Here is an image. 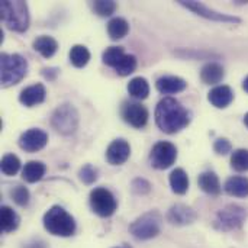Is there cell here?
Masks as SVG:
<instances>
[{
  "label": "cell",
  "mask_w": 248,
  "mask_h": 248,
  "mask_svg": "<svg viewBox=\"0 0 248 248\" xmlns=\"http://www.w3.org/2000/svg\"><path fill=\"white\" fill-rule=\"evenodd\" d=\"M155 124L166 134H177L190 124V112L174 97H164L155 108Z\"/></svg>",
  "instance_id": "6da1fadb"
},
{
  "label": "cell",
  "mask_w": 248,
  "mask_h": 248,
  "mask_svg": "<svg viewBox=\"0 0 248 248\" xmlns=\"http://www.w3.org/2000/svg\"><path fill=\"white\" fill-rule=\"evenodd\" d=\"M0 17L10 31L25 32L29 26V12L25 1H0Z\"/></svg>",
  "instance_id": "7a4b0ae2"
},
{
  "label": "cell",
  "mask_w": 248,
  "mask_h": 248,
  "mask_svg": "<svg viewBox=\"0 0 248 248\" xmlns=\"http://www.w3.org/2000/svg\"><path fill=\"white\" fill-rule=\"evenodd\" d=\"M44 228L55 237H71L76 232V221L64 208L52 206L44 215Z\"/></svg>",
  "instance_id": "3957f363"
},
{
  "label": "cell",
  "mask_w": 248,
  "mask_h": 248,
  "mask_svg": "<svg viewBox=\"0 0 248 248\" xmlns=\"http://www.w3.org/2000/svg\"><path fill=\"white\" fill-rule=\"evenodd\" d=\"M28 73V61L20 54L0 55V80L1 86L9 87L17 84Z\"/></svg>",
  "instance_id": "277c9868"
},
{
  "label": "cell",
  "mask_w": 248,
  "mask_h": 248,
  "mask_svg": "<svg viewBox=\"0 0 248 248\" xmlns=\"http://www.w3.org/2000/svg\"><path fill=\"white\" fill-rule=\"evenodd\" d=\"M163 218L157 211H150L137 218L129 225V232L140 241H147L157 237L161 231Z\"/></svg>",
  "instance_id": "5b68a950"
},
{
  "label": "cell",
  "mask_w": 248,
  "mask_h": 248,
  "mask_svg": "<svg viewBox=\"0 0 248 248\" xmlns=\"http://www.w3.org/2000/svg\"><path fill=\"white\" fill-rule=\"evenodd\" d=\"M247 209L240 206V205H235V203H231V205H227L224 209H221L217 217H215V221H214V227L219 231H235V230H240L246 219H247Z\"/></svg>",
  "instance_id": "8992f818"
},
{
  "label": "cell",
  "mask_w": 248,
  "mask_h": 248,
  "mask_svg": "<svg viewBox=\"0 0 248 248\" xmlns=\"http://www.w3.org/2000/svg\"><path fill=\"white\" fill-rule=\"evenodd\" d=\"M51 125L61 135L74 134L77 126H78V112H77V109L70 103H64L61 106H58L52 113Z\"/></svg>",
  "instance_id": "52a82bcc"
},
{
  "label": "cell",
  "mask_w": 248,
  "mask_h": 248,
  "mask_svg": "<svg viewBox=\"0 0 248 248\" xmlns=\"http://www.w3.org/2000/svg\"><path fill=\"white\" fill-rule=\"evenodd\" d=\"M90 206L102 218H109L116 212L118 203L115 196L105 187H96L90 192Z\"/></svg>",
  "instance_id": "ba28073f"
},
{
  "label": "cell",
  "mask_w": 248,
  "mask_h": 248,
  "mask_svg": "<svg viewBox=\"0 0 248 248\" xmlns=\"http://www.w3.org/2000/svg\"><path fill=\"white\" fill-rule=\"evenodd\" d=\"M177 160V148L169 141L157 142L150 154V163L157 170H166L171 167Z\"/></svg>",
  "instance_id": "9c48e42d"
},
{
  "label": "cell",
  "mask_w": 248,
  "mask_h": 248,
  "mask_svg": "<svg viewBox=\"0 0 248 248\" xmlns=\"http://www.w3.org/2000/svg\"><path fill=\"white\" fill-rule=\"evenodd\" d=\"M122 119L134 128H144L148 122V110L141 103L125 102L121 108Z\"/></svg>",
  "instance_id": "30bf717a"
},
{
  "label": "cell",
  "mask_w": 248,
  "mask_h": 248,
  "mask_svg": "<svg viewBox=\"0 0 248 248\" xmlns=\"http://www.w3.org/2000/svg\"><path fill=\"white\" fill-rule=\"evenodd\" d=\"M48 144V134L42 129L32 128L25 131L19 138V147L26 153H36Z\"/></svg>",
  "instance_id": "8fae6325"
},
{
  "label": "cell",
  "mask_w": 248,
  "mask_h": 248,
  "mask_svg": "<svg viewBox=\"0 0 248 248\" xmlns=\"http://www.w3.org/2000/svg\"><path fill=\"white\" fill-rule=\"evenodd\" d=\"M182 6L190 9L192 12H195L196 15L202 16V17H206V19H211V20H217V22H230V23H240L241 19L240 17H235V16H231V15H227V13H219L214 9H209L208 6L199 3V1H186V0H180L179 1Z\"/></svg>",
  "instance_id": "7c38bea8"
},
{
  "label": "cell",
  "mask_w": 248,
  "mask_h": 248,
  "mask_svg": "<svg viewBox=\"0 0 248 248\" xmlns=\"http://www.w3.org/2000/svg\"><path fill=\"white\" fill-rule=\"evenodd\" d=\"M198 215L196 212L183 203H176L170 208L169 214H167V221L171 225H177V227H185V225H190L196 221Z\"/></svg>",
  "instance_id": "4fadbf2b"
},
{
  "label": "cell",
  "mask_w": 248,
  "mask_h": 248,
  "mask_svg": "<svg viewBox=\"0 0 248 248\" xmlns=\"http://www.w3.org/2000/svg\"><path fill=\"white\" fill-rule=\"evenodd\" d=\"M131 155V147L125 140H115L106 150V160L112 166L124 164Z\"/></svg>",
  "instance_id": "5bb4252c"
},
{
  "label": "cell",
  "mask_w": 248,
  "mask_h": 248,
  "mask_svg": "<svg viewBox=\"0 0 248 248\" xmlns=\"http://www.w3.org/2000/svg\"><path fill=\"white\" fill-rule=\"evenodd\" d=\"M45 96H46L45 86L41 83H36V84H32L20 92L19 102L26 108H33V106L42 103L45 100Z\"/></svg>",
  "instance_id": "9a60e30c"
},
{
  "label": "cell",
  "mask_w": 248,
  "mask_h": 248,
  "mask_svg": "<svg viewBox=\"0 0 248 248\" xmlns=\"http://www.w3.org/2000/svg\"><path fill=\"white\" fill-rule=\"evenodd\" d=\"M155 87L163 94H174V93L183 92L187 87V83L186 80L177 76H164L157 80Z\"/></svg>",
  "instance_id": "2e32d148"
},
{
  "label": "cell",
  "mask_w": 248,
  "mask_h": 248,
  "mask_svg": "<svg viewBox=\"0 0 248 248\" xmlns=\"http://www.w3.org/2000/svg\"><path fill=\"white\" fill-rule=\"evenodd\" d=\"M208 100L218 109H224L227 106H230L234 100V92L230 86H217L214 87L209 94H208Z\"/></svg>",
  "instance_id": "e0dca14e"
},
{
  "label": "cell",
  "mask_w": 248,
  "mask_h": 248,
  "mask_svg": "<svg viewBox=\"0 0 248 248\" xmlns=\"http://www.w3.org/2000/svg\"><path fill=\"white\" fill-rule=\"evenodd\" d=\"M225 71L218 62H208L201 70V78L205 84H218L222 81Z\"/></svg>",
  "instance_id": "ac0fdd59"
},
{
  "label": "cell",
  "mask_w": 248,
  "mask_h": 248,
  "mask_svg": "<svg viewBox=\"0 0 248 248\" xmlns=\"http://www.w3.org/2000/svg\"><path fill=\"white\" fill-rule=\"evenodd\" d=\"M225 192L230 196L235 198H247L248 196V179L243 176H234L230 177L224 186Z\"/></svg>",
  "instance_id": "d6986e66"
},
{
  "label": "cell",
  "mask_w": 248,
  "mask_h": 248,
  "mask_svg": "<svg viewBox=\"0 0 248 248\" xmlns=\"http://www.w3.org/2000/svg\"><path fill=\"white\" fill-rule=\"evenodd\" d=\"M33 49L39 52L44 58H51L58 49V42L52 36L41 35L33 41Z\"/></svg>",
  "instance_id": "ffe728a7"
},
{
  "label": "cell",
  "mask_w": 248,
  "mask_h": 248,
  "mask_svg": "<svg viewBox=\"0 0 248 248\" xmlns=\"http://www.w3.org/2000/svg\"><path fill=\"white\" fill-rule=\"evenodd\" d=\"M198 183H199V187L208 193V195H212V196H217L221 193V183H219V179L218 176L214 173V171H205L199 176L198 179Z\"/></svg>",
  "instance_id": "44dd1931"
},
{
  "label": "cell",
  "mask_w": 248,
  "mask_h": 248,
  "mask_svg": "<svg viewBox=\"0 0 248 248\" xmlns=\"http://www.w3.org/2000/svg\"><path fill=\"white\" fill-rule=\"evenodd\" d=\"M45 171H46V167H45L44 163H41V161H29V163L25 164V167L22 170V177L28 183H36L45 176Z\"/></svg>",
  "instance_id": "7402d4cb"
},
{
  "label": "cell",
  "mask_w": 248,
  "mask_h": 248,
  "mask_svg": "<svg viewBox=\"0 0 248 248\" xmlns=\"http://www.w3.org/2000/svg\"><path fill=\"white\" fill-rule=\"evenodd\" d=\"M20 224L19 215L9 206H1L0 209V227L3 232H13Z\"/></svg>",
  "instance_id": "603a6c76"
},
{
  "label": "cell",
  "mask_w": 248,
  "mask_h": 248,
  "mask_svg": "<svg viewBox=\"0 0 248 248\" xmlns=\"http://www.w3.org/2000/svg\"><path fill=\"white\" fill-rule=\"evenodd\" d=\"M128 93L138 100H144L150 94V84L144 77H134L128 83Z\"/></svg>",
  "instance_id": "cb8c5ba5"
},
{
  "label": "cell",
  "mask_w": 248,
  "mask_h": 248,
  "mask_svg": "<svg viewBox=\"0 0 248 248\" xmlns=\"http://www.w3.org/2000/svg\"><path fill=\"white\" fill-rule=\"evenodd\" d=\"M170 186L171 190L177 195H185L189 189V177L183 169H176L170 174Z\"/></svg>",
  "instance_id": "d4e9b609"
},
{
  "label": "cell",
  "mask_w": 248,
  "mask_h": 248,
  "mask_svg": "<svg viewBox=\"0 0 248 248\" xmlns=\"http://www.w3.org/2000/svg\"><path fill=\"white\" fill-rule=\"evenodd\" d=\"M129 32V23L124 17H113L108 23V33L113 41L122 39Z\"/></svg>",
  "instance_id": "484cf974"
},
{
  "label": "cell",
  "mask_w": 248,
  "mask_h": 248,
  "mask_svg": "<svg viewBox=\"0 0 248 248\" xmlns=\"http://www.w3.org/2000/svg\"><path fill=\"white\" fill-rule=\"evenodd\" d=\"M90 60V52L84 45H74L70 49V61L74 67L81 68L84 67Z\"/></svg>",
  "instance_id": "4316f807"
},
{
  "label": "cell",
  "mask_w": 248,
  "mask_h": 248,
  "mask_svg": "<svg viewBox=\"0 0 248 248\" xmlns=\"http://www.w3.org/2000/svg\"><path fill=\"white\" fill-rule=\"evenodd\" d=\"M124 57H125V51H124L122 46H109V48L103 52L102 60H103V62H105L106 65L115 68Z\"/></svg>",
  "instance_id": "83f0119b"
},
{
  "label": "cell",
  "mask_w": 248,
  "mask_h": 248,
  "mask_svg": "<svg viewBox=\"0 0 248 248\" xmlns=\"http://www.w3.org/2000/svg\"><path fill=\"white\" fill-rule=\"evenodd\" d=\"M137 68V58L135 55L132 54H125V57L119 61V64L115 67V71L116 74L125 77V76H129L135 71Z\"/></svg>",
  "instance_id": "f1b7e54d"
},
{
  "label": "cell",
  "mask_w": 248,
  "mask_h": 248,
  "mask_svg": "<svg viewBox=\"0 0 248 248\" xmlns=\"http://www.w3.org/2000/svg\"><path fill=\"white\" fill-rule=\"evenodd\" d=\"M1 171L6 176H15L20 170V160L15 154H6L0 163Z\"/></svg>",
  "instance_id": "f546056e"
},
{
  "label": "cell",
  "mask_w": 248,
  "mask_h": 248,
  "mask_svg": "<svg viewBox=\"0 0 248 248\" xmlns=\"http://www.w3.org/2000/svg\"><path fill=\"white\" fill-rule=\"evenodd\" d=\"M231 166L237 171H247L248 170V150L240 148L235 150L231 155Z\"/></svg>",
  "instance_id": "4dcf8cb0"
},
{
  "label": "cell",
  "mask_w": 248,
  "mask_h": 248,
  "mask_svg": "<svg viewBox=\"0 0 248 248\" xmlns=\"http://www.w3.org/2000/svg\"><path fill=\"white\" fill-rule=\"evenodd\" d=\"M116 9H118V4L113 0H97V1L93 3V10L99 16H103V17L112 16Z\"/></svg>",
  "instance_id": "1f68e13d"
},
{
  "label": "cell",
  "mask_w": 248,
  "mask_h": 248,
  "mask_svg": "<svg viewBox=\"0 0 248 248\" xmlns=\"http://www.w3.org/2000/svg\"><path fill=\"white\" fill-rule=\"evenodd\" d=\"M10 198L19 206H26L29 203V190L23 186H16L10 190Z\"/></svg>",
  "instance_id": "d6a6232c"
},
{
  "label": "cell",
  "mask_w": 248,
  "mask_h": 248,
  "mask_svg": "<svg viewBox=\"0 0 248 248\" xmlns=\"http://www.w3.org/2000/svg\"><path fill=\"white\" fill-rule=\"evenodd\" d=\"M80 180L86 185H92L97 180V170L92 164H86L80 169Z\"/></svg>",
  "instance_id": "836d02e7"
},
{
  "label": "cell",
  "mask_w": 248,
  "mask_h": 248,
  "mask_svg": "<svg viewBox=\"0 0 248 248\" xmlns=\"http://www.w3.org/2000/svg\"><path fill=\"white\" fill-rule=\"evenodd\" d=\"M132 192L134 193H137V195H147V193H150L151 192V185H150V182H147L145 179H141V177H138V179H135L134 182H132Z\"/></svg>",
  "instance_id": "e575fe53"
},
{
  "label": "cell",
  "mask_w": 248,
  "mask_h": 248,
  "mask_svg": "<svg viewBox=\"0 0 248 248\" xmlns=\"http://www.w3.org/2000/svg\"><path fill=\"white\" fill-rule=\"evenodd\" d=\"M214 150H215V153H217V154H219V155H225V154L231 153L232 145H231V142H230L227 138H219V140H217V141H215V144H214Z\"/></svg>",
  "instance_id": "d590c367"
},
{
  "label": "cell",
  "mask_w": 248,
  "mask_h": 248,
  "mask_svg": "<svg viewBox=\"0 0 248 248\" xmlns=\"http://www.w3.org/2000/svg\"><path fill=\"white\" fill-rule=\"evenodd\" d=\"M58 68H44L42 70V76L46 78V80H55V77L58 76Z\"/></svg>",
  "instance_id": "8d00e7d4"
},
{
  "label": "cell",
  "mask_w": 248,
  "mask_h": 248,
  "mask_svg": "<svg viewBox=\"0 0 248 248\" xmlns=\"http://www.w3.org/2000/svg\"><path fill=\"white\" fill-rule=\"evenodd\" d=\"M35 246H36V243H33V244H28L26 248H46V244H45L44 241H39L38 247H35Z\"/></svg>",
  "instance_id": "74e56055"
},
{
  "label": "cell",
  "mask_w": 248,
  "mask_h": 248,
  "mask_svg": "<svg viewBox=\"0 0 248 248\" xmlns=\"http://www.w3.org/2000/svg\"><path fill=\"white\" fill-rule=\"evenodd\" d=\"M243 89H244V90H246V92H247V93H248V76H247V77H246L244 83H243Z\"/></svg>",
  "instance_id": "f35d334b"
},
{
  "label": "cell",
  "mask_w": 248,
  "mask_h": 248,
  "mask_svg": "<svg viewBox=\"0 0 248 248\" xmlns=\"http://www.w3.org/2000/svg\"><path fill=\"white\" fill-rule=\"evenodd\" d=\"M244 124H246V126L248 128V113L244 116Z\"/></svg>",
  "instance_id": "ab89813d"
}]
</instances>
